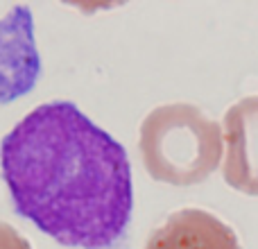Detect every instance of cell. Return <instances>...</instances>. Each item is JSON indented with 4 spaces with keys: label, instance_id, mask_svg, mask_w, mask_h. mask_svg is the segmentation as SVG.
Segmentation results:
<instances>
[{
    "label": "cell",
    "instance_id": "obj_4",
    "mask_svg": "<svg viewBox=\"0 0 258 249\" xmlns=\"http://www.w3.org/2000/svg\"><path fill=\"white\" fill-rule=\"evenodd\" d=\"M224 181L242 195L258 197V95L233 102L222 120Z\"/></svg>",
    "mask_w": 258,
    "mask_h": 249
},
{
    "label": "cell",
    "instance_id": "obj_6",
    "mask_svg": "<svg viewBox=\"0 0 258 249\" xmlns=\"http://www.w3.org/2000/svg\"><path fill=\"white\" fill-rule=\"evenodd\" d=\"M0 249H32V245L18 229L0 220Z\"/></svg>",
    "mask_w": 258,
    "mask_h": 249
},
{
    "label": "cell",
    "instance_id": "obj_3",
    "mask_svg": "<svg viewBox=\"0 0 258 249\" xmlns=\"http://www.w3.org/2000/svg\"><path fill=\"white\" fill-rule=\"evenodd\" d=\"M41 77V57L34 41V18L25 5L0 18V104L27 95Z\"/></svg>",
    "mask_w": 258,
    "mask_h": 249
},
{
    "label": "cell",
    "instance_id": "obj_2",
    "mask_svg": "<svg viewBox=\"0 0 258 249\" xmlns=\"http://www.w3.org/2000/svg\"><path fill=\"white\" fill-rule=\"evenodd\" d=\"M138 154L154 181L197 186L220 168L222 125L190 102L159 104L141 120Z\"/></svg>",
    "mask_w": 258,
    "mask_h": 249
},
{
    "label": "cell",
    "instance_id": "obj_1",
    "mask_svg": "<svg viewBox=\"0 0 258 249\" xmlns=\"http://www.w3.org/2000/svg\"><path fill=\"white\" fill-rule=\"evenodd\" d=\"M14 209L59 245L109 249L134 209L132 165L116 138L68 100L27 111L0 141Z\"/></svg>",
    "mask_w": 258,
    "mask_h": 249
},
{
    "label": "cell",
    "instance_id": "obj_5",
    "mask_svg": "<svg viewBox=\"0 0 258 249\" xmlns=\"http://www.w3.org/2000/svg\"><path fill=\"white\" fill-rule=\"evenodd\" d=\"M143 249H240V238L211 211L179 209L147 236Z\"/></svg>",
    "mask_w": 258,
    "mask_h": 249
}]
</instances>
